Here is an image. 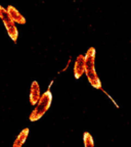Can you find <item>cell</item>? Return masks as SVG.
Wrapping results in <instances>:
<instances>
[{
	"mask_svg": "<svg viewBox=\"0 0 131 147\" xmlns=\"http://www.w3.org/2000/svg\"><path fill=\"white\" fill-rule=\"evenodd\" d=\"M29 132H30L29 128H25L24 130H22V131L20 132V134L18 135V137L16 138V140H14V143H12V146L14 147L23 146L24 143H25L26 140H27L28 136H29Z\"/></svg>",
	"mask_w": 131,
	"mask_h": 147,
	"instance_id": "obj_7",
	"label": "cell"
},
{
	"mask_svg": "<svg viewBox=\"0 0 131 147\" xmlns=\"http://www.w3.org/2000/svg\"><path fill=\"white\" fill-rule=\"evenodd\" d=\"M0 20L2 21L3 25H4L5 29L7 31V34H8L9 38L16 43L18 38V28L16 26V23L14 22V20L12 18V16H9L7 9L4 8L3 6L0 5Z\"/></svg>",
	"mask_w": 131,
	"mask_h": 147,
	"instance_id": "obj_3",
	"label": "cell"
},
{
	"mask_svg": "<svg viewBox=\"0 0 131 147\" xmlns=\"http://www.w3.org/2000/svg\"><path fill=\"white\" fill-rule=\"evenodd\" d=\"M40 97H41V90H40L39 83L37 82V81H33L30 87V96H29L31 105H36V103L39 101Z\"/></svg>",
	"mask_w": 131,
	"mask_h": 147,
	"instance_id": "obj_5",
	"label": "cell"
},
{
	"mask_svg": "<svg viewBox=\"0 0 131 147\" xmlns=\"http://www.w3.org/2000/svg\"><path fill=\"white\" fill-rule=\"evenodd\" d=\"M52 102V94H51L50 90H47L41 95L39 101L36 103L34 109L32 110L29 119L31 122H37L38 119H40L46 113V111L49 109Z\"/></svg>",
	"mask_w": 131,
	"mask_h": 147,
	"instance_id": "obj_2",
	"label": "cell"
},
{
	"mask_svg": "<svg viewBox=\"0 0 131 147\" xmlns=\"http://www.w3.org/2000/svg\"><path fill=\"white\" fill-rule=\"evenodd\" d=\"M83 142H84L85 147H93L94 146L93 138H92L91 134L88 133V132H85V133H84V136H83Z\"/></svg>",
	"mask_w": 131,
	"mask_h": 147,
	"instance_id": "obj_8",
	"label": "cell"
},
{
	"mask_svg": "<svg viewBox=\"0 0 131 147\" xmlns=\"http://www.w3.org/2000/svg\"><path fill=\"white\" fill-rule=\"evenodd\" d=\"M85 74V55L80 54L77 56L74 63V76L76 79H80Z\"/></svg>",
	"mask_w": 131,
	"mask_h": 147,
	"instance_id": "obj_4",
	"label": "cell"
},
{
	"mask_svg": "<svg viewBox=\"0 0 131 147\" xmlns=\"http://www.w3.org/2000/svg\"><path fill=\"white\" fill-rule=\"evenodd\" d=\"M95 48L90 47L85 54V75L87 77L88 82L95 89L102 90L101 82L99 80L98 75L95 71Z\"/></svg>",
	"mask_w": 131,
	"mask_h": 147,
	"instance_id": "obj_1",
	"label": "cell"
},
{
	"mask_svg": "<svg viewBox=\"0 0 131 147\" xmlns=\"http://www.w3.org/2000/svg\"><path fill=\"white\" fill-rule=\"evenodd\" d=\"M6 9H7V11H8L9 16H12V18L14 20V22L16 24H18V25H25V24L27 23L25 16H24L21 12L18 11V9H16L14 6H12V5H8Z\"/></svg>",
	"mask_w": 131,
	"mask_h": 147,
	"instance_id": "obj_6",
	"label": "cell"
}]
</instances>
